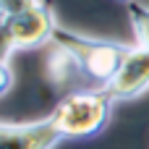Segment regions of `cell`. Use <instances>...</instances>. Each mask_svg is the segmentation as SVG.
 I'll use <instances>...</instances> for the list:
<instances>
[{
	"label": "cell",
	"mask_w": 149,
	"mask_h": 149,
	"mask_svg": "<svg viewBox=\"0 0 149 149\" xmlns=\"http://www.w3.org/2000/svg\"><path fill=\"white\" fill-rule=\"evenodd\" d=\"M52 42L58 45V50H63L76 63V71H81L84 76L100 81L102 86H107L115 79L118 68L123 65V60H126V55L131 50V47H126L120 42L84 37V34H76V31L63 29V26L55 29Z\"/></svg>",
	"instance_id": "6da1fadb"
},
{
	"label": "cell",
	"mask_w": 149,
	"mask_h": 149,
	"mask_svg": "<svg viewBox=\"0 0 149 149\" xmlns=\"http://www.w3.org/2000/svg\"><path fill=\"white\" fill-rule=\"evenodd\" d=\"M113 102L115 100L107 94L105 86L89 92H73L58 102L50 118L63 134V139H89L107 126Z\"/></svg>",
	"instance_id": "7a4b0ae2"
},
{
	"label": "cell",
	"mask_w": 149,
	"mask_h": 149,
	"mask_svg": "<svg viewBox=\"0 0 149 149\" xmlns=\"http://www.w3.org/2000/svg\"><path fill=\"white\" fill-rule=\"evenodd\" d=\"M55 13L47 0H39L13 16L3 18V31H0V45H3V60L10 58L16 50H34L55 37Z\"/></svg>",
	"instance_id": "3957f363"
},
{
	"label": "cell",
	"mask_w": 149,
	"mask_h": 149,
	"mask_svg": "<svg viewBox=\"0 0 149 149\" xmlns=\"http://www.w3.org/2000/svg\"><path fill=\"white\" fill-rule=\"evenodd\" d=\"M60 141L63 134L50 115L29 123H0V149H55Z\"/></svg>",
	"instance_id": "277c9868"
},
{
	"label": "cell",
	"mask_w": 149,
	"mask_h": 149,
	"mask_svg": "<svg viewBox=\"0 0 149 149\" xmlns=\"http://www.w3.org/2000/svg\"><path fill=\"white\" fill-rule=\"evenodd\" d=\"M105 89H107V94L115 102L134 100L141 92H147L149 89V50L139 47V45L131 47L128 55H126V60H123V65L115 73V79Z\"/></svg>",
	"instance_id": "5b68a950"
},
{
	"label": "cell",
	"mask_w": 149,
	"mask_h": 149,
	"mask_svg": "<svg viewBox=\"0 0 149 149\" xmlns=\"http://www.w3.org/2000/svg\"><path fill=\"white\" fill-rule=\"evenodd\" d=\"M128 18H131V26H134L139 47L149 50V8L144 3H139V0L128 3Z\"/></svg>",
	"instance_id": "8992f818"
},
{
	"label": "cell",
	"mask_w": 149,
	"mask_h": 149,
	"mask_svg": "<svg viewBox=\"0 0 149 149\" xmlns=\"http://www.w3.org/2000/svg\"><path fill=\"white\" fill-rule=\"evenodd\" d=\"M34 3H39V0H0V13L5 18V16H13V13H18V10H24Z\"/></svg>",
	"instance_id": "52a82bcc"
},
{
	"label": "cell",
	"mask_w": 149,
	"mask_h": 149,
	"mask_svg": "<svg viewBox=\"0 0 149 149\" xmlns=\"http://www.w3.org/2000/svg\"><path fill=\"white\" fill-rule=\"evenodd\" d=\"M0 71H3V86H0V92L5 94V92L10 89V84H13V76H10V68H8V60H3Z\"/></svg>",
	"instance_id": "ba28073f"
},
{
	"label": "cell",
	"mask_w": 149,
	"mask_h": 149,
	"mask_svg": "<svg viewBox=\"0 0 149 149\" xmlns=\"http://www.w3.org/2000/svg\"><path fill=\"white\" fill-rule=\"evenodd\" d=\"M120 3H126V5H128V3H136V0H120Z\"/></svg>",
	"instance_id": "9c48e42d"
}]
</instances>
